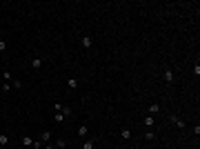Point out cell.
<instances>
[{
    "label": "cell",
    "mask_w": 200,
    "mask_h": 149,
    "mask_svg": "<svg viewBox=\"0 0 200 149\" xmlns=\"http://www.w3.org/2000/svg\"><path fill=\"white\" fill-rule=\"evenodd\" d=\"M163 80L167 82V85H171V82L176 80V73H174V69H171V67H167V69L163 71Z\"/></svg>",
    "instance_id": "6da1fadb"
},
{
    "label": "cell",
    "mask_w": 200,
    "mask_h": 149,
    "mask_svg": "<svg viewBox=\"0 0 200 149\" xmlns=\"http://www.w3.org/2000/svg\"><path fill=\"white\" fill-rule=\"evenodd\" d=\"M169 120H171V123H174V125H176L178 129H182V131H185V129H187V123H185V120H182V118H178L176 114H171V116H169Z\"/></svg>",
    "instance_id": "7a4b0ae2"
},
{
    "label": "cell",
    "mask_w": 200,
    "mask_h": 149,
    "mask_svg": "<svg viewBox=\"0 0 200 149\" xmlns=\"http://www.w3.org/2000/svg\"><path fill=\"white\" fill-rule=\"evenodd\" d=\"M154 123H156V118H154V116H145V118H142V125H145L147 129L154 127Z\"/></svg>",
    "instance_id": "3957f363"
},
{
    "label": "cell",
    "mask_w": 200,
    "mask_h": 149,
    "mask_svg": "<svg viewBox=\"0 0 200 149\" xmlns=\"http://www.w3.org/2000/svg\"><path fill=\"white\" fill-rule=\"evenodd\" d=\"M76 134H78L80 138H87V134H89V127H87V125H80V127H78V131H76Z\"/></svg>",
    "instance_id": "277c9868"
},
{
    "label": "cell",
    "mask_w": 200,
    "mask_h": 149,
    "mask_svg": "<svg viewBox=\"0 0 200 149\" xmlns=\"http://www.w3.org/2000/svg\"><path fill=\"white\" fill-rule=\"evenodd\" d=\"M20 143H22L25 147H33V138H31V136H27V134H25V136L20 138Z\"/></svg>",
    "instance_id": "5b68a950"
},
{
    "label": "cell",
    "mask_w": 200,
    "mask_h": 149,
    "mask_svg": "<svg viewBox=\"0 0 200 149\" xmlns=\"http://www.w3.org/2000/svg\"><path fill=\"white\" fill-rule=\"evenodd\" d=\"M78 85H80L78 78H67V87L69 89H78Z\"/></svg>",
    "instance_id": "8992f818"
},
{
    "label": "cell",
    "mask_w": 200,
    "mask_h": 149,
    "mask_svg": "<svg viewBox=\"0 0 200 149\" xmlns=\"http://www.w3.org/2000/svg\"><path fill=\"white\" fill-rule=\"evenodd\" d=\"M80 45H82L84 49H89V47H91L93 42H91V38H89V36H82V38H80Z\"/></svg>",
    "instance_id": "52a82bcc"
},
{
    "label": "cell",
    "mask_w": 200,
    "mask_h": 149,
    "mask_svg": "<svg viewBox=\"0 0 200 149\" xmlns=\"http://www.w3.org/2000/svg\"><path fill=\"white\" fill-rule=\"evenodd\" d=\"M158 111H160V105H158V102H151V105H149V116H156Z\"/></svg>",
    "instance_id": "ba28073f"
},
{
    "label": "cell",
    "mask_w": 200,
    "mask_h": 149,
    "mask_svg": "<svg viewBox=\"0 0 200 149\" xmlns=\"http://www.w3.org/2000/svg\"><path fill=\"white\" fill-rule=\"evenodd\" d=\"M82 149H96V140H91V138H87V140L82 143Z\"/></svg>",
    "instance_id": "9c48e42d"
},
{
    "label": "cell",
    "mask_w": 200,
    "mask_h": 149,
    "mask_svg": "<svg viewBox=\"0 0 200 149\" xmlns=\"http://www.w3.org/2000/svg\"><path fill=\"white\" fill-rule=\"evenodd\" d=\"M49 138H51V131H47V129H45L42 136H40V143H42V145H47V143H49Z\"/></svg>",
    "instance_id": "30bf717a"
},
{
    "label": "cell",
    "mask_w": 200,
    "mask_h": 149,
    "mask_svg": "<svg viewBox=\"0 0 200 149\" xmlns=\"http://www.w3.org/2000/svg\"><path fill=\"white\" fill-rule=\"evenodd\" d=\"M120 138H122V140H129V138H131V129H122V131H120Z\"/></svg>",
    "instance_id": "8fae6325"
},
{
    "label": "cell",
    "mask_w": 200,
    "mask_h": 149,
    "mask_svg": "<svg viewBox=\"0 0 200 149\" xmlns=\"http://www.w3.org/2000/svg\"><path fill=\"white\" fill-rule=\"evenodd\" d=\"M42 67V58H33L31 60V69H40Z\"/></svg>",
    "instance_id": "7c38bea8"
},
{
    "label": "cell",
    "mask_w": 200,
    "mask_h": 149,
    "mask_svg": "<svg viewBox=\"0 0 200 149\" xmlns=\"http://www.w3.org/2000/svg\"><path fill=\"white\" fill-rule=\"evenodd\" d=\"M9 145V136L7 134H0V147H7Z\"/></svg>",
    "instance_id": "4fadbf2b"
},
{
    "label": "cell",
    "mask_w": 200,
    "mask_h": 149,
    "mask_svg": "<svg viewBox=\"0 0 200 149\" xmlns=\"http://www.w3.org/2000/svg\"><path fill=\"white\" fill-rule=\"evenodd\" d=\"M60 114L67 118V116H71V107H67V105H62V109H60Z\"/></svg>",
    "instance_id": "5bb4252c"
},
{
    "label": "cell",
    "mask_w": 200,
    "mask_h": 149,
    "mask_svg": "<svg viewBox=\"0 0 200 149\" xmlns=\"http://www.w3.org/2000/svg\"><path fill=\"white\" fill-rule=\"evenodd\" d=\"M56 147H58V149H65V147H67V140H65V138H58V140H56Z\"/></svg>",
    "instance_id": "9a60e30c"
},
{
    "label": "cell",
    "mask_w": 200,
    "mask_h": 149,
    "mask_svg": "<svg viewBox=\"0 0 200 149\" xmlns=\"http://www.w3.org/2000/svg\"><path fill=\"white\" fill-rule=\"evenodd\" d=\"M2 78H5V82H11V71L5 69V71H2Z\"/></svg>",
    "instance_id": "2e32d148"
},
{
    "label": "cell",
    "mask_w": 200,
    "mask_h": 149,
    "mask_svg": "<svg viewBox=\"0 0 200 149\" xmlns=\"http://www.w3.org/2000/svg\"><path fill=\"white\" fill-rule=\"evenodd\" d=\"M145 140H149V143L156 140V134H154V131H145Z\"/></svg>",
    "instance_id": "e0dca14e"
},
{
    "label": "cell",
    "mask_w": 200,
    "mask_h": 149,
    "mask_svg": "<svg viewBox=\"0 0 200 149\" xmlns=\"http://www.w3.org/2000/svg\"><path fill=\"white\" fill-rule=\"evenodd\" d=\"M53 120H56V123H58V125H60V123H62V120H65V116H62V114H60V111H58V114H53Z\"/></svg>",
    "instance_id": "ac0fdd59"
},
{
    "label": "cell",
    "mask_w": 200,
    "mask_h": 149,
    "mask_svg": "<svg viewBox=\"0 0 200 149\" xmlns=\"http://www.w3.org/2000/svg\"><path fill=\"white\" fill-rule=\"evenodd\" d=\"M11 87L14 89H22V82L20 80H11Z\"/></svg>",
    "instance_id": "d6986e66"
},
{
    "label": "cell",
    "mask_w": 200,
    "mask_h": 149,
    "mask_svg": "<svg viewBox=\"0 0 200 149\" xmlns=\"http://www.w3.org/2000/svg\"><path fill=\"white\" fill-rule=\"evenodd\" d=\"M2 91H5V94H7V91H11V82H5V85H2Z\"/></svg>",
    "instance_id": "ffe728a7"
},
{
    "label": "cell",
    "mask_w": 200,
    "mask_h": 149,
    "mask_svg": "<svg viewBox=\"0 0 200 149\" xmlns=\"http://www.w3.org/2000/svg\"><path fill=\"white\" fill-rule=\"evenodd\" d=\"M194 76H196V78L200 76V65H198V62H196V67H194Z\"/></svg>",
    "instance_id": "44dd1931"
},
{
    "label": "cell",
    "mask_w": 200,
    "mask_h": 149,
    "mask_svg": "<svg viewBox=\"0 0 200 149\" xmlns=\"http://www.w3.org/2000/svg\"><path fill=\"white\" fill-rule=\"evenodd\" d=\"M31 149H42V143H40V140H33V147H31Z\"/></svg>",
    "instance_id": "7402d4cb"
},
{
    "label": "cell",
    "mask_w": 200,
    "mask_h": 149,
    "mask_svg": "<svg viewBox=\"0 0 200 149\" xmlns=\"http://www.w3.org/2000/svg\"><path fill=\"white\" fill-rule=\"evenodd\" d=\"M62 109V102H53V111H60Z\"/></svg>",
    "instance_id": "603a6c76"
},
{
    "label": "cell",
    "mask_w": 200,
    "mask_h": 149,
    "mask_svg": "<svg viewBox=\"0 0 200 149\" xmlns=\"http://www.w3.org/2000/svg\"><path fill=\"white\" fill-rule=\"evenodd\" d=\"M5 49H7V42H5V40H0V53H2Z\"/></svg>",
    "instance_id": "cb8c5ba5"
},
{
    "label": "cell",
    "mask_w": 200,
    "mask_h": 149,
    "mask_svg": "<svg viewBox=\"0 0 200 149\" xmlns=\"http://www.w3.org/2000/svg\"><path fill=\"white\" fill-rule=\"evenodd\" d=\"M42 149H53V145H49V143H47V145H42Z\"/></svg>",
    "instance_id": "d4e9b609"
},
{
    "label": "cell",
    "mask_w": 200,
    "mask_h": 149,
    "mask_svg": "<svg viewBox=\"0 0 200 149\" xmlns=\"http://www.w3.org/2000/svg\"><path fill=\"white\" fill-rule=\"evenodd\" d=\"M0 149H7V147H0Z\"/></svg>",
    "instance_id": "484cf974"
}]
</instances>
